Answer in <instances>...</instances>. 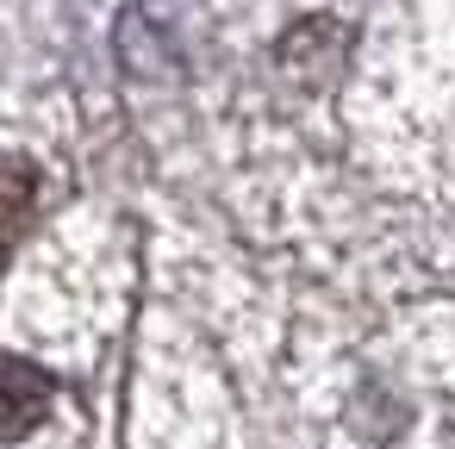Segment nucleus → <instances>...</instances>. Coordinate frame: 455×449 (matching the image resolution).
<instances>
[{
    "instance_id": "7ed1b4c3",
    "label": "nucleus",
    "mask_w": 455,
    "mask_h": 449,
    "mask_svg": "<svg viewBox=\"0 0 455 449\" xmlns=\"http://www.w3.org/2000/svg\"><path fill=\"white\" fill-rule=\"evenodd\" d=\"M0 269H7V244H0Z\"/></svg>"
},
{
    "instance_id": "f03ea898",
    "label": "nucleus",
    "mask_w": 455,
    "mask_h": 449,
    "mask_svg": "<svg viewBox=\"0 0 455 449\" xmlns=\"http://www.w3.org/2000/svg\"><path fill=\"white\" fill-rule=\"evenodd\" d=\"M32 200H38V175L26 163L0 169V244H13L32 225Z\"/></svg>"
},
{
    "instance_id": "f257e3e1",
    "label": "nucleus",
    "mask_w": 455,
    "mask_h": 449,
    "mask_svg": "<svg viewBox=\"0 0 455 449\" xmlns=\"http://www.w3.org/2000/svg\"><path fill=\"white\" fill-rule=\"evenodd\" d=\"M51 418V374L32 362H0V443H20Z\"/></svg>"
}]
</instances>
